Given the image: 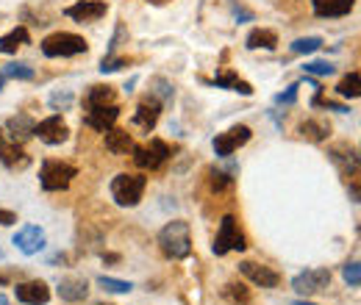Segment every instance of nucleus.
Segmentation results:
<instances>
[{
  "label": "nucleus",
  "mask_w": 361,
  "mask_h": 305,
  "mask_svg": "<svg viewBox=\"0 0 361 305\" xmlns=\"http://www.w3.org/2000/svg\"><path fill=\"white\" fill-rule=\"evenodd\" d=\"M159 247L167 258H186L189 250H192V239H189V225L184 219H175V222H167L159 234Z\"/></svg>",
  "instance_id": "obj_1"
},
{
  "label": "nucleus",
  "mask_w": 361,
  "mask_h": 305,
  "mask_svg": "<svg viewBox=\"0 0 361 305\" xmlns=\"http://www.w3.org/2000/svg\"><path fill=\"white\" fill-rule=\"evenodd\" d=\"M89 50V45H87V39L84 36H78V34H67V31H58V34H50L45 42H42V53L47 56V58H69V56H81V53H87Z\"/></svg>",
  "instance_id": "obj_2"
},
{
  "label": "nucleus",
  "mask_w": 361,
  "mask_h": 305,
  "mask_svg": "<svg viewBox=\"0 0 361 305\" xmlns=\"http://www.w3.org/2000/svg\"><path fill=\"white\" fill-rule=\"evenodd\" d=\"M144 186H148L144 175H128V172H122V175H117V178L111 181V197H114L117 205L133 208V205L142 200Z\"/></svg>",
  "instance_id": "obj_3"
},
{
  "label": "nucleus",
  "mask_w": 361,
  "mask_h": 305,
  "mask_svg": "<svg viewBox=\"0 0 361 305\" xmlns=\"http://www.w3.org/2000/svg\"><path fill=\"white\" fill-rule=\"evenodd\" d=\"M248 245H245V236H242V231H239V225H237V219L228 214V216H223V222H220V231H217V239H214V256H226V253H231V250H245Z\"/></svg>",
  "instance_id": "obj_4"
},
{
  "label": "nucleus",
  "mask_w": 361,
  "mask_h": 305,
  "mask_svg": "<svg viewBox=\"0 0 361 305\" xmlns=\"http://www.w3.org/2000/svg\"><path fill=\"white\" fill-rule=\"evenodd\" d=\"M78 175L76 167L69 164H61V161H45L42 164V172H39V181H42V189L45 192H61L69 186V181Z\"/></svg>",
  "instance_id": "obj_5"
},
{
  "label": "nucleus",
  "mask_w": 361,
  "mask_h": 305,
  "mask_svg": "<svg viewBox=\"0 0 361 305\" xmlns=\"http://www.w3.org/2000/svg\"><path fill=\"white\" fill-rule=\"evenodd\" d=\"M170 159V147L162 139H151V144L133 147V164L139 170H159Z\"/></svg>",
  "instance_id": "obj_6"
},
{
  "label": "nucleus",
  "mask_w": 361,
  "mask_h": 305,
  "mask_svg": "<svg viewBox=\"0 0 361 305\" xmlns=\"http://www.w3.org/2000/svg\"><path fill=\"white\" fill-rule=\"evenodd\" d=\"M250 142V128L248 125H234L231 131H226V133H220L211 144H214V152L220 159H228V156H234V152L242 147V144H248Z\"/></svg>",
  "instance_id": "obj_7"
},
{
  "label": "nucleus",
  "mask_w": 361,
  "mask_h": 305,
  "mask_svg": "<svg viewBox=\"0 0 361 305\" xmlns=\"http://www.w3.org/2000/svg\"><path fill=\"white\" fill-rule=\"evenodd\" d=\"M328 286H331V272H328V269H306V272H300V275L292 280V289H295L298 294H303V297L320 294V291H325Z\"/></svg>",
  "instance_id": "obj_8"
},
{
  "label": "nucleus",
  "mask_w": 361,
  "mask_h": 305,
  "mask_svg": "<svg viewBox=\"0 0 361 305\" xmlns=\"http://www.w3.org/2000/svg\"><path fill=\"white\" fill-rule=\"evenodd\" d=\"M34 136H39V142H45V144H61V142H67L69 128L61 117H47L34 128Z\"/></svg>",
  "instance_id": "obj_9"
},
{
  "label": "nucleus",
  "mask_w": 361,
  "mask_h": 305,
  "mask_svg": "<svg viewBox=\"0 0 361 305\" xmlns=\"http://www.w3.org/2000/svg\"><path fill=\"white\" fill-rule=\"evenodd\" d=\"M14 245H17L20 253H25V256H36V253L45 247V231H42L39 225H25V227H20V231H17Z\"/></svg>",
  "instance_id": "obj_10"
},
{
  "label": "nucleus",
  "mask_w": 361,
  "mask_h": 305,
  "mask_svg": "<svg viewBox=\"0 0 361 305\" xmlns=\"http://www.w3.org/2000/svg\"><path fill=\"white\" fill-rule=\"evenodd\" d=\"M239 272H242L250 283H256V286H261V289H275V286L281 283V275H278L275 269L261 267V264H253V261H242V264H239Z\"/></svg>",
  "instance_id": "obj_11"
},
{
  "label": "nucleus",
  "mask_w": 361,
  "mask_h": 305,
  "mask_svg": "<svg viewBox=\"0 0 361 305\" xmlns=\"http://www.w3.org/2000/svg\"><path fill=\"white\" fill-rule=\"evenodd\" d=\"M64 14L69 20H76V23H95V20H100L106 14V3H103V0H81V3L69 6Z\"/></svg>",
  "instance_id": "obj_12"
},
{
  "label": "nucleus",
  "mask_w": 361,
  "mask_h": 305,
  "mask_svg": "<svg viewBox=\"0 0 361 305\" xmlns=\"http://www.w3.org/2000/svg\"><path fill=\"white\" fill-rule=\"evenodd\" d=\"M117 117H120V109H117L114 103H111V106H92V109L87 111V117H84V122H87L89 128L106 133L109 128H114Z\"/></svg>",
  "instance_id": "obj_13"
},
{
  "label": "nucleus",
  "mask_w": 361,
  "mask_h": 305,
  "mask_svg": "<svg viewBox=\"0 0 361 305\" xmlns=\"http://www.w3.org/2000/svg\"><path fill=\"white\" fill-rule=\"evenodd\" d=\"M159 114H162V103H159L153 95H148V98H144V100L136 106L133 122H136L142 131H153L156 122H159Z\"/></svg>",
  "instance_id": "obj_14"
},
{
  "label": "nucleus",
  "mask_w": 361,
  "mask_h": 305,
  "mask_svg": "<svg viewBox=\"0 0 361 305\" xmlns=\"http://www.w3.org/2000/svg\"><path fill=\"white\" fill-rule=\"evenodd\" d=\"M17 300L25 302V305H45L50 300V289L45 280H28V283H20L14 289Z\"/></svg>",
  "instance_id": "obj_15"
},
{
  "label": "nucleus",
  "mask_w": 361,
  "mask_h": 305,
  "mask_svg": "<svg viewBox=\"0 0 361 305\" xmlns=\"http://www.w3.org/2000/svg\"><path fill=\"white\" fill-rule=\"evenodd\" d=\"M87 294H89V286H87L84 278H76V275L61 278V283H58V297H61L64 302H81Z\"/></svg>",
  "instance_id": "obj_16"
},
{
  "label": "nucleus",
  "mask_w": 361,
  "mask_h": 305,
  "mask_svg": "<svg viewBox=\"0 0 361 305\" xmlns=\"http://www.w3.org/2000/svg\"><path fill=\"white\" fill-rule=\"evenodd\" d=\"M355 6V0H311V9L317 17H344Z\"/></svg>",
  "instance_id": "obj_17"
},
{
  "label": "nucleus",
  "mask_w": 361,
  "mask_h": 305,
  "mask_svg": "<svg viewBox=\"0 0 361 305\" xmlns=\"http://www.w3.org/2000/svg\"><path fill=\"white\" fill-rule=\"evenodd\" d=\"M106 150L114 152V156H128V150H133V139L128 131L120 128H109L106 131Z\"/></svg>",
  "instance_id": "obj_18"
},
{
  "label": "nucleus",
  "mask_w": 361,
  "mask_h": 305,
  "mask_svg": "<svg viewBox=\"0 0 361 305\" xmlns=\"http://www.w3.org/2000/svg\"><path fill=\"white\" fill-rule=\"evenodd\" d=\"M0 161H3L9 170H23V167H28L31 164V159L23 152V147L14 142V144H3L0 142Z\"/></svg>",
  "instance_id": "obj_19"
},
{
  "label": "nucleus",
  "mask_w": 361,
  "mask_h": 305,
  "mask_svg": "<svg viewBox=\"0 0 361 305\" xmlns=\"http://www.w3.org/2000/svg\"><path fill=\"white\" fill-rule=\"evenodd\" d=\"M245 45H248V50H275L278 47V34L267 31V28H256V31L248 34Z\"/></svg>",
  "instance_id": "obj_20"
},
{
  "label": "nucleus",
  "mask_w": 361,
  "mask_h": 305,
  "mask_svg": "<svg viewBox=\"0 0 361 305\" xmlns=\"http://www.w3.org/2000/svg\"><path fill=\"white\" fill-rule=\"evenodd\" d=\"M6 128H9V133H12L14 142H25L28 136H34L36 122H34L28 114H17V117H12V120L6 122Z\"/></svg>",
  "instance_id": "obj_21"
},
{
  "label": "nucleus",
  "mask_w": 361,
  "mask_h": 305,
  "mask_svg": "<svg viewBox=\"0 0 361 305\" xmlns=\"http://www.w3.org/2000/svg\"><path fill=\"white\" fill-rule=\"evenodd\" d=\"M331 159L342 167V172L344 175H355V170H358V156H355V150H350V152H344V147H333L331 150Z\"/></svg>",
  "instance_id": "obj_22"
},
{
  "label": "nucleus",
  "mask_w": 361,
  "mask_h": 305,
  "mask_svg": "<svg viewBox=\"0 0 361 305\" xmlns=\"http://www.w3.org/2000/svg\"><path fill=\"white\" fill-rule=\"evenodd\" d=\"M23 45H28V31L25 28H14L6 36H0V50L3 53H17Z\"/></svg>",
  "instance_id": "obj_23"
},
{
  "label": "nucleus",
  "mask_w": 361,
  "mask_h": 305,
  "mask_svg": "<svg viewBox=\"0 0 361 305\" xmlns=\"http://www.w3.org/2000/svg\"><path fill=\"white\" fill-rule=\"evenodd\" d=\"M336 92H339L342 98H350V100H355V98L361 95V75H358V72H347L344 78L339 81Z\"/></svg>",
  "instance_id": "obj_24"
},
{
  "label": "nucleus",
  "mask_w": 361,
  "mask_h": 305,
  "mask_svg": "<svg viewBox=\"0 0 361 305\" xmlns=\"http://www.w3.org/2000/svg\"><path fill=\"white\" fill-rule=\"evenodd\" d=\"M114 103V89L111 87H92L87 92V109L92 106H111Z\"/></svg>",
  "instance_id": "obj_25"
},
{
  "label": "nucleus",
  "mask_w": 361,
  "mask_h": 305,
  "mask_svg": "<svg viewBox=\"0 0 361 305\" xmlns=\"http://www.w3.org/2000/svg\"><path fill=\"white\" fill-rule=\"evenodd\" d=\"M151 87H153L151 95H153L162 106H164V103H173V84H170V81H164V78H153Z\"/></svg>",
  "instance_id": "obj_26"
},
{
  "label": "nucleus",
  "mask_w": 361,
  "mask_h": 305,
  "mask_svg": "<svg viewBox=\"0 0 361 305\" xmlns=\"http://www.w3.org/2000/svg\"><path fill=\"white\" fill-rule=\"evenodd\" d=\"M300 133H303L306 139H311V142H322V139L328 136V125H325V122H314V120H309V122L300 125Z\"/></svg>",
  "instance_id": "obj_27"
},
{
  "label": "nucleus",
  "mask_w": 361,
  "mask_h": 305,
  "mask_svg": "<svg viewBox=\"0 0 361 305\" xmlns=\"http://www.w3.org/2000/svg\"><path fill=\"white\" fill-rule=\"evenodd\" d=\"M3 78H17V81H31L34 78V69L28 64H6L3 67Z\"/></svg>",
  "instance_id": "obj_28"
},
{
  "label": "nucleus",
  "mask_w": 361,
  "mask_h": 305,
  "mask_svg": "<svg viewBox=\"0 0 361 305\" xmlns=\"http://www.w3.org/2000/svg\"><path fill=\"white\" fill-rule=\"evenodd\" d=\"M234 183V170H211V189L214 192H223V189H228Z\"/></svg>",
  "instance_id": "obj_29"
},
{
  "label": "nucleus",
  "mask_w": 361,
  "mask_h": 305,
  "mask_svg": "<svg viewBox=\"0 0 361 305\" xmlns=\"http://www.w3.org/2000/svg\"><path fill=\"white\" fill-rule=\"evenodd\" d=\"M98 286L100 289H106V291H114V294H128L133 286L128 283V280H117V278H98Z\"/></svg>",
  "instance_id": "obj_30"
},
{
  "label": "nucleus",
  "mask_w": 361,
  "mask_h": 305,
  "mask_svg": "<svg viewBox=\"0 0 361 305\" xmlns=\"http://www.w3.org/2000/svg\"><path fill=\"white\" fill-rule=\"evenodd\" d=\"M322 47V39L320 36H303V39H295L292 42V53H314Z\"/></svg>",
  "instance_id": "obj_31"
},
{
  "label": "nucleus",
  "mask_w": 361,
  "mask_h": 305,
  "mask_svg": "<svg viewBox=\"0 0 361 305\" xmlns=\"http://www.w3.org/2000/svg\"><path fill=\"white\" fill-rule=\"evenodd\" d=\"M306 75H333V64L331 61H306Z\"/></svg>",
  "instance_id": "obj_32"
},
{
  "label": "nucleus",
  "mask_w": 361,
  "mask_h": 305,
  "mask_svg": "<svg viewBox=\"0 0 361 305\" xmlns=\"http://www.w3.org/2000/svg\"><path fill=\"white\" fill-rule=\"evenodd\" d=\"M342 275H344V280H347L353 289H355V286L361 283V267H358V261H350V264H344Z\"/></svg>",
  "instance_id": "obj_33"
},
{
  "label": "nucleus",
  "mask_w": 361,
  "mask_h": 305,
  "mask_svg": "<svg viewBox=\"0 0 361 305\" xmlns=\"http://www.w3.org/2000/svg\"><path fill=\"white\" fill-rule=\"evenodd\" d=\"M50 106L53 109H69L72 106V95L69 92H56V95H50Z\"/></svg>",
  "instance_id": "obj_34"
},
{
  "label": "nucleus",
  "mask_w": 361,
  "mask_h": 305,
  "mask_svg": "<svg viewBox=\"0 0 361 305\" xmlns=\"http://www.w3.org/2000/svg\"><path fill=\"white\" fill-rule=\"evenodd\" d=\"M122 67H128V61L125 58H103V64H100V72H117V69H122Z\"/></svg>",
  "instance_id": "obj_35"
},
{
  "label": "nucleus",
  "mask_w": 361,
  "mask_h": 305,
  "mask_svg": "<svg viewBox=\"0 0 361 305\" xmlns=\"http://www.w3.org/2000/svg\"><path fill=\"white\" fill-rule=\"evenodd\" d=\"M237 81H239V78H237L234 72H220V75L214 78V84H217V87H228V89H234V84H237Z\"/></svg>",
  "instance_id": "obj_36"
},
{
  "label": "nucleus",
  "mask_w": 361,
  "mask_h": 305,
  "mask_svg": "<svg viewBox=\"0 0 361 305\" xmlns=\"http://www.w3.org/2000/svg\"><path fill=\"white\" fill-rule=\"evenodd\" d=\"M295 100H298V87H289L286 92H281V95L275 98V103H281V106H283V103H286V106H292Z\"/></svg>",
  "instance_id": "obj_37"
},
{
  "label": "nucleus",
  "mask_w": 361,
  "mask_h": 305,
  "mask_svg": "<svg viewBox=\"0 0 361 305\" xmlns=\"http://www.w3.org/2000/svg\"><path fill=\"white\" fill-rule=\"evenodd\" d=\"M226 289H228V294H231L234 300H239V302H248V291H245V286H242V283H228Z\"/></svg>",
  "instance_id": "obj_38"
},
{
  "label": "nucleus",
  "mask_w": 361,
  "mask_h": 305,
  "mask_svg": "<svg viewBox=\"0 0 361 305\" xmlns=\"http://www.w3.org/2000/svg\"><path fill=\"white\" fill-rule=\"evenodd\" d=\"M14 222H17V214H14V211L0 208V225H14Z\"/></svg>",
  "instance_id": "obj_39"
},
{
  "label": "nucleus",
  "mask_w": 361,
  "mask_h": 305,
  "mask_svg": "<svg viewBox=\"0 0 361 305\" xmlns=\"http://www.w3.org/2000/svg\"><path fill=\"white\" fill-rule=\"evenodd\" d=\"M234 92H239V95H253L250 84H245V81H237V84H234Z\"/></svg>",
  "instance_id": "obj_40"
},
{
  "label": "nucleus",
  "mask_w": 361,
  "mask_h": 305,
  "mask_svg": "<svg viewBox=\"0 0 361 305\" xmlns=\"http://www.w3.org/2000/svg\"><path fill=\"white\" fill-rule=\"evenodd\" d=\"M234 14H237V20H253V14L248 9H234Z\"/></svg>",
  "instance_id": "obj_41"
},
{
  "label": "nucleus",
  "mask_w": 361,
  "mask_h": 305,
  "mask_svg": "<svg viewBox=\"0 0 361 305\" xmlns=\"http://www.w3.org/2000/svg\"><path fill=\"white\" fill-rule=\"evenodd\" d=\"M0 305H9V300H6L3 294H0Z\"/></svg>",
  "instance_id": "obj_42"
},
{
  "label": "nucleus",
  "mask_w": 361,
  "mask_h": 305,
  "mask_svg": "<svg viewBox=\"0 0 361 305\" xmlns=\"http://www.w3.org/2000/svg\"><path fill=\"white\" fill-rule=\"evenodd\" d=\"M292 305H317V302H292Z\"/></svg>",
  "instance_id": "obj_43"
},
{
  "label": "nucleus",
  "mask_w": 361,
  "mask_h": 305,
  "mask_svg": "<svg viewBox=\"0 0 361 305\" xmlns=\"http://www.w3.org/2000/svg\"><path fill=\"white\" fill-rule=\"evenodd\" d=\"M3 81H6V78H3V75H0V89H3Z\"/></svg>",
  "instance_id": "obj_44"
},
{
  "label": "nucleus",
  "mask_w": 361,
  "mask_h": 305,
  "mask_svg": "<svg viewBox=\"0 0 361 305\" xmlns=\"http://www.w3.org/2000/svg\"><path fill=\"white\" fill-rule=\"evenodd\" d=\"M151 3H167V0H151Z\"/></svg>",
  "instance_id": "obj_45"
},
{
  "label": "nucleus",
  "mask_w": 361,
  "mask_h": 305,
  "mask_svg": "<svg viewBox=\"0 0 361 305\" xmlns=\"http://www.w3.org/2000/svg\"><path fill=\"white\" fill-rule=\"evenodd\" d=\"M3 258H6V253H3V250H0V261H3Z\"/></svg>",
  "instance_id": "obj_46"
},
{
  "label": "nucleus",
  "mask_w": 361,
  "mask_h": 305,
  "mask_svg": "<svg viewBox=\"0 0 361 305\" xmlns=\"http://www.w3.org/2000/svg\"><path fill=\"white\" fill-rule=\"evenodd\" d=\"M0 142H3V133H0Z\"/></svg>",
  "instance_id": "obj_47"
},
{
  "label": "nucleus",
  "mask_w": 361,
  "mask_h": 305,
  "mask_svg": "<svg viewBox=\"0 0 361 305\" xmlns=\"http://www.w3.org/2000/svg\"><path fill=\"white\" fill-rule=\"evenodd\" d=\"M103 305H106V302H103Z\"/></svg>",
  "instance_id": "obj_48"
}]
</instances>
